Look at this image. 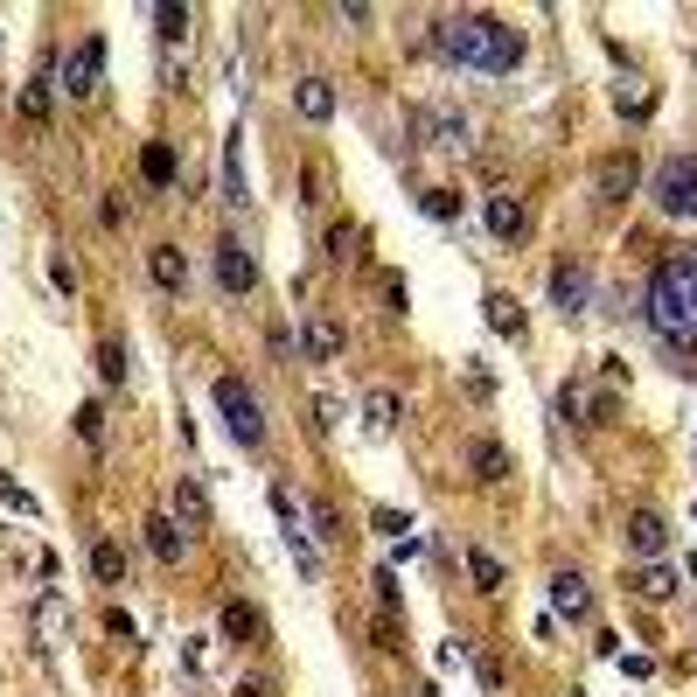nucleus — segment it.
Masks as SVG:
<instances>
[{
    "label": "nucleus",
    "instance_id": "f257e3e1",
    "mask_svg": "<svg viewBox=\"0 0 697 697\" xmlns=\"http://www.w3.org/2000/svg\"><path fill=\"white\" fill-rule=\"evenodd\" d=\"M432 50H440L447 63H461V71L503 77V71L523 63V35L510 29V21H495V14H440L432 21Z\"/></svg>",
    "mask_w": 697,
    "mask_h": 697
},
{
    "label": "nucleus",
    "instance_id": "f03ea898",
    "mask_svg": "<svg viewBox=\"0 0 697 697\" xmlns=\"http://www.w3.org/2000/svg\"><path fill=\"white\" fill-rule=\"evenodd\" d=\"M648 329L663 342H697V258H669L648 279Z\"/></svg>",
    "mask_w": 697,
    "mask_h": 697
},
{
    "label": "nucleus",
    "instance_id": "7ed1b4c3",
    "mask_svg": "<svg viewBox=\"0 0 697 697\" xmlns=\"http://www.w3.org/2000/svg\"><path fill=\"white\" fill-rule=\"evenodd\" d=\"M656 210L663 216H684V224H697V154H677V161H663L656 168Z\"/></svg>",
    "mask_w": 697,
    "mask_h": 697
},
{
    "label": "nucleus",
    "instance_id": "20e7f679",
    "mask_svg": "<svg viewBox=\"0 0 697 697\" xmlns=\"http://www.w3.org/2000/svg\"><path fill=\"white\" fill-rule=\"evenodd\" d=\"M216 411H224V426H230V440H237V447H258V440H266V419H258L251 384L216 377Z\"/></svg>",
    "mask_w": 697,
    "mask_h": 697
},
{
    "label": "nucleus",
    "instance_id": "39448f33",
    "mask_svg": "<svg viewBox=\"0 0 697 697\" xmlns=\"http://www.w3.org/2000/svg\"><path fill=\"white\" fill-rule=\"evenodd\" d=\"M56 84L71 98H92L98 84H105V35H84L71 56H63V71H56Z\"/></svg>",
    "mask_w": 697,
    "mask_h": 697
},
{
    "label": "nucleus",
    "instance_id": "423d86ee",
    "mask_svg": "<svg viewBox=\"0 0 697 697\" xmlns=\"http://www.w3.org/2000/svg\"><path fill=\"white\" fill-rule=\"evenodd\" d=\"M621 544H628V558H663L669 523H663L656 510H628V516H621Z\"/></svg>",
    "mask_w": 697,
    "mask_h": 697
},
{
    "label": "nucleus",
    "instance_id": "0eeeda50",
    "mask_svg": "<svg viewBox=\"0 0 697 697\" xmlns=\"http://www.w3.org/2000/svg\"><path fill=\"white\" fill-rule=\"evenodd\" d=\"M216 287H224V293H251V287H258V258L237 245V237L216 245Z\"/></svg>",
    "mask_w": 697,
    "mask_h": 697
},
{
    "label": "nucleus",
    "instance_id": "6e6552de",
    "mask_svg": "<svg viewBox=\"0 0 697 697\" xmlns=\"http://www.w3.org/2000/svg\"><path fill=\"white\" fill-rule=\"evenodd\" d=\"M419 133H426L432 147H447V154H461V147H468V119L453 112V105H426V112H419Z\"/></svg>",
    "mask_w": 697,
    "mask_h": 697
},
{
    "label": "nucleus",
    "instance_id": "1a4fd4ad",
    "mask_svg": "<svg viewBox=\"0 0 697 697\" xmlns=\"http://www.w3.org/2000/svg\"><path fill=\"white\" fill-rule=\"evenodd\" d=\"M551 300H558V314L572 321V314H586V300H593V279L565 258V266H551Z\"/></svg>",
    "mask_w": 697,
    "mask_h": 697
},
{
    "label": "nucleus",
    "instance_id": "9d476101",
    "mask_svg": "<svg viewBox=\"0 0 697 697\" xmlns=\"http://www.w3.org/2000/svg\"><path fill=\"white\" fill-rule=\"evenodd\" d=\"M168 503H174V523H182V530H203V523H210V495H203V482H195V474H174Z\"/></svg>",
    "mask_w": 697,
    "mask_h": 697
},
{
    "label": "nucleus",
    "instance_id": "9b49d317",
    "mask_svg": "<svg viewBox=\"0 0 697 697\" xmlns=\"http://www.w3.org/2000/svg\"><path fill=\"white\" fill-rule=\"evenodd\" d=\"M551 607H558L565 621L593 614V586H586V572H551Z\"/></svg>",
    "mask_w": 697,
    "mask_h": 697
},
{
    "label": "nucleus",
    "instance_id": "f8f14e48",
    "mask_svg": "<svg viewBox=\"0 0 697 697\" xmlns=\"http://www.w3.org/2000/svg\"><path fill=\"white\" fill-rule=\"evenodd\" d=\"M140 530H147V551H154L161 565H182V551H189V530H182L174 516H147Z\"/></svg>",
    "mask_w": 697,
    "mask_h": 697
},
{
    "label": "nucleus",
    "instance_id": "ddd939ff",
    "mask_svg": "<svg viewBox=\"0 0 697 697\" xmlns=\"http://www.w3.org/2000/svg\"><path fill=\"white\" fill-rule=\"evenodd\" d=\"M147 272H154L161 293H182V287H189V258H182V245H154V251H147Z\"/></svg>",
    "mask_w": 697,
    "mask_h": 697
},
{
    "label": "nucleus",
    "instance_id": "4468645a",
    "mask_svg": "<svg viewBox=\"0 0 697 697\" xmlns=\"http://www.w3.org/2000/svg\"><path fill=\"white\" fill-rule=\"evenodd\" d=\"M300 356H308V363H335L342 356V329H335L329 314H314L308 329H300Z\"/></svg>",
    "mask_w": 697,
    "mask_h": 697
},
{
    "label": "nucleus",
    "instance_id": "2eb2a0df",
    "mask_svg": "<svg viewBox=\"0 0 697 697\" xmlns=\"http://www.w3.org/2000/svg\"><path fill=\"white\" fill-rule=\"evenodd\" d=\"M642 182V168H635V154H614V161H600V195L607 203H621L628 189Z\"/></svg>",
    "mask_w": 697,
    "mask_h": 697
},
{
    "label": "nucleus",
    "instance_id": "dca6fc26",
    "mask_svg": "<svg viewBox=\"0 0 697 697\" xmlns=\"http://www.w3.org/2000/svg\"><path fill=\"white\" fill-rule=\"evenodd\" d=\"M482 216H489V230L503 237V245H510V237H523V203H516V195H489Z\"/></svg>",
    "mask_w": 697,
    "mask_h": 697
},
{
    "label": "nucleus",
    "instance_id": "f3484780",
    "mask_svg": "<svg viewBox=\"0 0 697 697\" xmlns=\"http://www.w3.org/2000/svg\"><path fill=\"white\" fill-rule=\"evenodd\" d=\"M293 105H300V119H314V126H321V119L335 112V84H329V77H308V84L293 92Z\"/></svg>",
    "mask_w": 697,
    "mask_h": 697
},
{
    "label": "nucleus",
    "instance_id": "a211bd4d",
    "mask_svg": "<svg viewBox=\"0 0 697 697\" xmlns=\"http://www.w3.org/2000/svg\"><path fill=\"white\" fill-rule=\"evenodd\" d=\"M224 635L251 648L258 635H266V621H258V607H245V600H230V607H224Z\"/></svg>",
    "mask_w": 697,
    "mask_h": 697
},
{
    "label": "nucleus",
    "instance_id": "6ab92c4d",
    "mask_svg": "<svg viewBox=\"0 0 697 697\" xmlns=\"http://www.w3.org/2000/svg\"><path fill=\"white\" fill-rule=\"evenodd\" d=\"M628 586H635L642 600H669V593H677V572H669V565H656V558H648V565H642V572L628 579Z\"/></svg>",
    "mask_w": 697,
    "mask_h": 697
},
{
    "label": "nucleus",
    "instance_id": "aec40b11",
    "mask_svg": "<svg viewBox=\"0 0 697 697\" xmlns=\"http://www.w3.org/2000/svg\"><path fill=\"white\" fill-rule=\"evenodd\" d=\"M468 461H474L482 482H503V474H510V453L495 447V440H468Z\"/></svg>",
    "mask_w": 697,
    "mask_h": 697
},
{
    "label": "nucleus",
    "instance_id": "412c9836",
    "mask_svg": "<svg viewBox=\"0 0 697 697\" xmlns=\"http://www.w3.org/2000/svg\"><path fill=\"white\" fill-rule=\"evenodd\" d=\"M140 174H147L154 189H168V182H174V147H168V140H147V154H140Z\"/></svg>",
    "mask_w": 697,
    "mask_h": 697
},
{
    "label": "nucleus",
    "instance_id": "4be33fe9",
    "mask_svg": "<svg viewBox=\"0 0 697 697\" xmlns=\"http://www.w3.org/2000/svg\"><path fill=\"white\" fill-rule=\"evenodd\" d=\"M489 329L495 335H523V308H516L510 293H489Z\"/></svg>",
    "mask_w": 697,
    "mask_h": 697
},
{
    "label": "nucleus",
    "instance_id": "5701e85b",
    "mask_svg": "<svg viewBox=\"0 0 697 697\" xmlns=\"http://www.w3.org/2000/svg\"><path fill=\"white\" fill-rule=\"evenodd\" d=\"M363 419H369V432H390V426H398V390H369Z\"/></svg>",
    "mask_w": 697,
    "mask_h": 697
},
{
    "label": "nucleus",
    "instance_id": "b1692460",
    "mask_svg": "<svg viewBox=\"0 0 697 697\" xmlns=\"http://www.w3.org/2000/svg\"><path fill=\"white\" fill-rule=\"evenodd\" d=\"M92 572H98L105 586H119V579H126V551H119V544H92Z\"/></svg>",
    "mask_w": 697,
    "mask_h": 697
},
{
    "label": "nucleus",
    "instance_id": "393cba45",
    "mask_svg": "<svg viewBox=\"0 0 697 697\" xmlns=\"http://www.w3.org/2000/svg\"><path fill=\"white\" fill-rule=\"evenodd\" d=\"M21 119H35V126L50 119V77H35L29 92H21Z\"/></svg>",
    "mask_w": 697,
    "mask_h": 697
},
{
    "label": "nucleus",
    "instance_id": "a878e982",
    "mask_svg": "<svg viewBox=\"0 0 697 697\" xmlns=\"http://www.w3.org/2000/svg\"><path fill=\"white\" fill-rule=\"evenodd\" d=\"M468 572L482 579V593H495V586H503V565H495L489 551H468Z\"/></svg>",
    "mask_w": 697,
    "mask_h": 697
},
{
    "label": "nucleus",
    "instance_id": "bb28decb",
    "mask_svg": "<svg viewBox=\"0 0 697 697\" xmlns=\"http://www.w3.org/2000/svg\"><path fill=\"white\" fill-rule=\"evenodd\" d=\"M77 432H84V447H105V411L98 405H77Z\"/></svg>",
    "mask_w": 697,
    "mask_h": 697
},
{
    "label": "nucleus",
    "instance_id": "cd10ccee",
    "mask_svg": "<svg viewBox=\"0 0 697 697\" xmlns=\"http://www.w3.org/2000/svg\"><path fill=\"white\" fill-rule=\"evenodd\" d=\"M154 29H161V42H174V35L189 29V8H174V0H168V8H154Z\"/></svg>",
    "mask_w": 697,
    "mask_h": 697
},
{
    "label": "nucleus",
    "instance_id": "c85d7f7f",
    "mask_svg": "<svg viewBox=\"0 0 697 697\" xmlns=\"http://www.w3.org/2000/svg\"><path fill=\"white\" fill-rule=\"evenodd\" d=\"M98 369H105V384H126V349L105 342V349H98Z\"/></svg>",
    "mask_w": 697,
    "mask_h": 697
},
{
    "label": "nucleus",
    "instance_id": "c756f323",
    "mask_svg": "<svg viewBox=\"0 0 697 697\" xmlns=\"http://www.w3.org/2000/svg\"><path fill=\"white\" fill-rule=\"evenodd\" d=\"M329 258H342V266L356 258V230H349V224H335V230H329Z\"/></svg>",
    "mask_w": 697,
    "mask_h": 697
},
{
    "label": "nucleus",
    "instance_id": "7c9ffc66",
    "mask_svg": "<svg viewBox=\"0 0 697 697\" xmlns=\"http://www.w3.org/2000/svg\"><path fill=\"white\" fill-rule=\"evenodd\" d=\"M426 210L432 216H453V189H426Z\"/></svg>",
    "mask_w": 697,
    "mask_h": 697
}]
</instances>
